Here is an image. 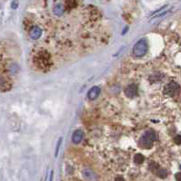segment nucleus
<instances>
[{
    "label": "nucleus",
    "mask_w": 181,
    "mask_h": 181,
    "mask_svg": "<svg viewBox=\"0 0 181 181\" xmlns=\"http://www.w3.org/2000/svg\"><path fill=\"white\" fill-rule=\"evenodd\" d=\"M157 140V135L152 131H148L145 132L144 135L140 138L139 144L144 149H150L152 147L153 142Z\"/></svg>",
    "instance_id": "obj_1"
},
{
    "label": "nucleus",
    "mask_w": 181,
    "mask_h": 181,
    "mask_svg": "<svg viewBox=\"0 0 181 181\" xmlns=\"http://www.w3.org/2000/svg\"><path fill=\"white\" fill-rule=\"evenodd\" d=\"M148 49V45H147V42L146 39H140L133 48V54L135 56L137 57H141L144 55H146V53L147 52Z\"/></svg>",
    "instance_id": "obj_2"
},
{
    "label": "nucleus",
    "mask_w": 181,
    "mask_h": 181,
    "mask_svg": "<svg viewBox=\"0 0 181 181\" xmlns=\"http://www.w3.org/2000/svg\"><path fill=\"white\" fill-rule=\"evenodd\" d=\"M164 93L166 95L170 96V97H174V96H178L180 93V86L178 83H175V82H171L169 83H168L164 88Z\"/></svg>",
    "instance_id": "obj_3"
},
{
    "label": "nucleus",
    "mask_w": 181,
    "mask_h": 181,
    "mask_svg": "<svg viewBox=\"0 0 181 181\" xmlns=\"http://www.w3.org/2000/svg\"><path fill=\"white\" fill-rule=\"evenodd\" d=\"M28 36L30 38L34 39V40L40 38L42 36V29L40 28L38 26H31V28L28 30Z\"/></svg>",
    "instance_id": "obj_4"
},
{
    "label": "nucleus",
    "mask_w": 181,
    "mask_h": 181,
    "mask_svg": "<svg viewBox=\"0 0 181 181\" xmlns=\"http://www.w3.org/2000/svg\"><path fill=\"white\" fill-rule=\"evenodd\" d=\"M82 175L86 181H97V176L95 172L90 169H84Z\"/></svg>",
    "instance_id": "obj_5"
},
{
    "label": "nucleus",
    "mask_w": 181,
    "mask_h": 181,
    "mask_svg": "<svg viewBox=\"0 0 181 181\" xmlns=\"http://www.w3.org/2000/svg\"><path fill=\"white\" fill-rule=\"evenodd\" d=\"M125 94L127 97H135L137 94V87L136 84H129L126 89H125Z\"/></svg>",
    "instance_id": "obj_6"
},
{
    "label": "nucleus",
    "mask_w": 181,
    "mask_h": 181,
    "mask_svg": "<svg viewBox=\"0 0 181 181\" xmlns=\"http://www.w3.org/2000/svg\"><path fill=\"white\" fill-rule=\"evenodd\" d=\"M83 138H84V132L80 130H77L72 135V141L77 144V143L81 142Z\"/></svg>",
    "instance_id": "obj_7"
},
{
    "label": "nucleus",
    "mask_w": 181,
    "mask_h": 181,
    "mask_svg": "<svg viewBox=\"0 0 181 181\" xmlns=\"http://www.w3.org/2000/svg\"><path fill=\"white\" fill-rule=\"evenodd\" d=\"M99 93H100V89L98 87H93L91 88L89 91H88V93H87V96L90 100H95L96 99L98 96H99Z\"/></svg>",
    "instance_id": "obj_8"
},
{
    "label": "nucleus",
    "mask_w": 181,
    "mask_h": 181,
    "mask_svg": "<svg viewBox=\"0 0 181 181\" xmlns=\"http://www.w3.org/2000/svg\"><path fill=\"white\" fill-rule=\"evenodd\" d=\"M134 160H135V162L137 164H142L144 160H145V158H144V156L142 154L138 153V154H136V156L134 158Z\"/></svg>",
    "instance_id": "obj_9"
},
{
    "label": "nucleus",
    "mask_w": 181,
    "mask_h": 181,
    "mask_svg": "<svg viewBox=\"0 0 181 181\" xmlns=\"http://www.w3.org/2000/svg\"><path fill=\"white\" fill-rule=\"evenodd\" d=\"M157 175L159 178H161V179H165L168 176V171L166 169H158L157 170Z\"/></svg>",
    "instance_id": "obj_10"
},
{
    "label": "nucleus",
    "mask_w": 181,
    "mask_h": 181,
    "mask_svg": "<svg viewBox=\"0 0 181 181\" xmlns=\"http://www.w3.org/2000/svg\"><path fill=\"white\" fill-rule=\"evenodd\" d=\"M149 169L154 172H157V170L159 169V167H158V165L157 164V163H155V162H151L150 164H149Z\"/></svg>",
    "instance_id": "obj_11"
},
{
    "label": "nucleus",
    "mask_w": 181,
    "mask_h": 181,
    "mask_svg": "<svg viewBox=\"0 0 181 181\" xmlns=\"http://www.w3.org/2000/svg\"><path fill=\"white\" fill-rule=\"evenodd\" d=\"M62 138H59V140H58V142H57V149H56V152H55V156L57 157V155H58V151H59V149H60V146H61V143H62Z\"/></svg>",
    "instance_id": "obj_12"
},
{
    "label": "nucleus",
    "mask_w": 181,
    "mask_h": 181,
    "mask_svg": "<svg viewBox=\"0 0 181 181\" xmlns=\"http://www.w3.org/2000/svg\"><path fill=\"white\" fill-rule=\"evenodd\" d=\"M174 141L176 144H178V145H180L181 144V136L180 135H178L177 137H175V139H174Z\"/></svg>",
    "instance_id": "obj_13"
},
{
    "label": "nucleus",
    "mask_w": 181,
    "mask_h": 181,
    "mask_svg": "<svg viewBox=\"0 0 181 181\" xmlns=\"http://www.w3.org/2000/svg\"><path fill=\"white\" fill-rule=\"evenodd\" d=\"M175 178H176V180L177 181H181V172L177 173L176 176H175Z\"/></svg>",
    "instance_id": "obj_14"
},
{
    "label": "nucleus",
    "mask_w": 181,
    "mask_h": 181,
    "mask_svg": "<svg viewBox=\"0 0 181 181\" xmlns=\"http://www.w3.org/2000/svg\"><path fill=\"white\" fill-rule=\"evenodd\" d=\"M115 181H125V180L122 177H117V178L115 179Z\"/></svg>",
    "instance_id": "obj_15"
},
{
    "label": "nucleus",
    "mask_w": 181,
    "mask_h": 181,
    "mask_svg": "<svg viewBox=\"0 0 181 181\" xmlns=\"http://www.w3.org/2000/svg\"><path fill=\"white\" fill-rule=\"evenodd\" d=\"M17 7H18V1H14V3L12 5V7L13 8H17Z\"/></svg>",
    "instance_id": "obj_16"
},
{
    "label": "nucleus",
    "mask_w": 181,
    "mask_h": 181,
    "mask_svg": "<svg viewBox=\"0 0 181 181\" xmlns=\"http://www.w3.org/2000/svg\"><path fill=\"white\" fill-rule=\"evenodd\" d=\"M52 179H53V171H51V175H50V181H52Z\"/></svg>",
    "instance_id": "obj_17"
}]
</instances>
